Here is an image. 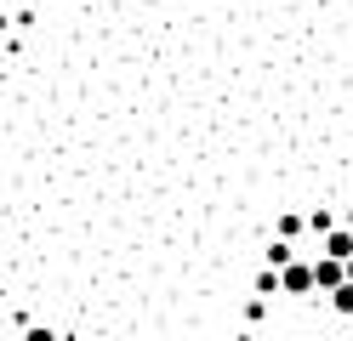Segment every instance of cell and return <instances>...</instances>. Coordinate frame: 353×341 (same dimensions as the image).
Wrapping results in <instances>:
<instances>
[{
    "label": "cell",
    "instance_id": "cell-7",
    "mask_svg": "<svg viewBox=\"0 0 353 341\" xmlns=\"http://www.w3.org/2000/svg\"><path fill=\"white\" fill-rule=\"evenodd\" d=\"M256 296H262V302H268V296H279V273H274V267L256 273Z\"/></svg>",
    "mask_w": 353,
    "mask_h": 341
},
{
    "label": "cell",
    "instance_id": "cell-6",
    "mask_svg": "<svg viewBox=\"0 0 353 341\" xmlns=\"http://www.w3.org/2000/svg\"><path fill=\"white\" fill-rule=\"evenodd\" d=\"M302 227H307V216H296V211H285V216L274 222V239H291V245H296V234H302Z\"/></svg>",
    "mask_w": 353,
    "mask_h": 341
},
{
    "label": "cell",
    "instance_id": "cell-1",
    "mask_svg": "<svg viewBox=\"0 0 353 341\" xmlns=\"http://www.w3.org/2000/svg\"><path fill=\"white\" fill-rule=\"evenodd\" d=\"M319 290V273H314V262H296V267H285L279 273V296H296V302H302V296H314Z\"/></svg>",
    "mask_w": 353,
    "mask_h": 341
},
{
    "label": "cell",
    "instance_id": "cell-3",
    "mask_svg": "<svg viewBox=\"0 0 353 341\" xmlns=\"http://www.w3.org/2000/svg\"><path fill=\"white\" fill-rule=\"evenodd\" d=\"M302 256H296V245L291 239H268V250H262V267H274V273H285V267H296Z\"/></svg>",
    "mask_w": 353,
    "mask_h": 341
},
{
    "label": "cell",
    "instance_id": "cell-8",
    "mask_svg": "<svg viewBox=\"0 0 353 341\" xmlns=\"http://www.w3.org/2000/svg\"><path fill=\"white\" fill-rule=\"evenodd\" d=\"M330 313H342V318H353V285H342L336 296H330Z\"/></svg>",
    "mask_w": 353,
    "mask_h": 341
},
{
    "label": "cell",
    "instance_id": "cell-9",
    "mask_svg": "<svg viewBox=\"0 0 353 341\" xmlns=\"http://www.w3.org/2000/svg\"><path fill=\"white\" fill-rule=\"evenodd\" d=\"M245 318H251V324H262V318H268V302H262V296H251V302H245Z\"/></svg>",
    "mask_w": 353,
    "mask_h": 341
},
{
    "label": "cell",
    "instance_id": "cell-10",
    "mask_svg": "<svg viewBox=\"0 0 353 341\" xmlns=\"http://www.w3.org/2000/svg\"><path fill=\"white\" fill-rule=\"evenodd\" d=\"M23 341H57V330H52V324H29Z\"/></svg>",
    "mask_w": 353,
    "mask_h": 341
},
{
    "label": "cell",
    "instance_id": "cell-4",
    "mask_svg": "<svg viewBox=\"0 0 353 341\" xmlns=\"http://www.w3.org/2000/svg\"><path fill=\"white\" fill-rule=\"evenodd\" d=\"M319 256H330V262H353V234H347V227H336V234L319 245Z\"/></svg>",
    "mask_w": 353,
    "mask_h": 341
},
{
    "label": "cell",
    "instance_id": "cell-12",
    "mask_svg": "<svg viewBox=\"0 0 353 341\" xmlns=\"http://www.w3.org/2000/svg\"><path fill=\"white\" fill-rule=\"evenodd\" d=\"M347 341H353V335H347Z\"/></svg>",
    "mask_w": 353,
    "mask_h": 341
},
{
    "label": "cell",
    "instance_id": "cell-2",
    "mask_svg": "<svg viewBox=\"0 0 353 341\" xmlns=\"http://www.w3.org/2000/svg\"><path fill=\"white\" fill-rule=\"evenodd\" d=\"M314 273H319V290L325 296H336L347 285V262H330V256H314Z\"/></svg>",
    "mask_w": 353,
    "mask_h": 341
},
{
    "label": "cell",
    "instance_id": "cell-5",
    "mask_svg": "<svg viewBox=\"0 0 353 341\" xmlns=\"http://www.w3.org/2000/svg\"><path fill=\"white\" fill-rule=\"evenodd\" d=\"M307 234H314V239L325 245L330 234H336V216H330V211H325V205H319V211H307Z\"/></svg>",
    "mask_w": 353,
    "mask_h": 341
},
{
    "label": "cell",
    "instance_id": "cell-11",
    "mask_svg": "<svg viewBox=\"0 0 353 341\" xmlns=\"http://www.w3.org/2000/svg\"><path fill=\"white\" fill-rule=\"evenodd\" d=\"M347 285H353V262H347Z\"/></svg>",
    "mask_w": 353,
    "mask_h": 341
}]
</instances>
